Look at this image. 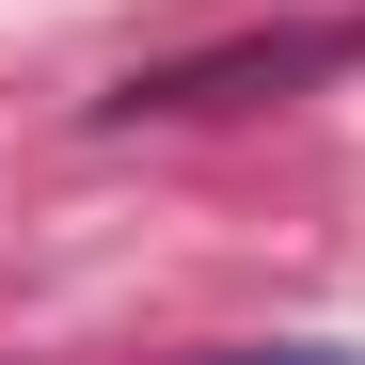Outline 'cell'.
Returning <instances> with one entry per match:
<instances>
[{
	"label": "cell",
	"instance_id": "1",
	"mask_svg": "<svg viewBox=\"0 0 365 365\" xmlns=\"http://www.w3.org/2000/svg\"><path fill=\"white\" fill-rule=\"evenodd\" d=\"M191 365H365V349H318V334H270V349H191Z\"/></svg>",
	"mask_w": 365,
	"mask_h": 365
}]
</instances>
